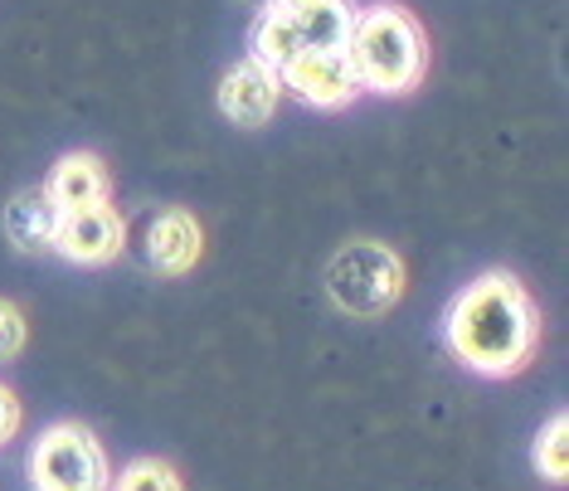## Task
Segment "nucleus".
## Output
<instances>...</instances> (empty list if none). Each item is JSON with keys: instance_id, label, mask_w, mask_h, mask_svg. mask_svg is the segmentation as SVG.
<instances>
[{"instance_id": "f8f14e48", "label": "nucleus", "mask_w": 569, "mask_h": 491, "mask_svg": "<svg viewBox=\"0 0 569 491\" xmlns=\"http://www.w3.org/2000/svg\"><path fill=\"white\" fill-rule=\"evenodd\" d=\"M536 468H540V477H550V482H565L569 477V419L565 413H555L546 423V433L536 438Z\"/></svg>"}, {"instance_id": "ddd939ff", "label": "nucleus", "mask_w": 569, "mask_h": 491, "mask_svg": "<svg viewBox=\"0 0 569 491\" xmlns=\"http://www.w3.org/2000/svg\"><path fill=\"white\" fill-rule=\"evenodd\" d=\"M118 491H180V477L157 458H141L118 477Z\"/></svg>"}, {"instance_id": "f03ea898", "label": "nucleus", "mask_w": 569, "mask_h": 491, "mask_svg": "<svg viewBox=\"0 0 569 491\" xmlns=\"http://www.w3.org/2000/svg\"><path fill=\"white\" fill-rule=\"evenodd\" d=\"M346 54H351L356 83L375 88V93H409L429 69L423 30L399 6H375L366 16H356Z\"/></svg>"}, {"instance_id": "423d86ee", "label": "nucleus", "mask_w": 569, "mask_h": 491, "mask_svg": "<svg viewBox=\"0 0 569 491\" xmlns=\"http://www.w3.org/2000/svg\"><path fill=\"white\" fill-rule=\"evenodd\" d=\"M278 83H288L297 98H307L312 108H341L356 98V69L346 49H321V54H302L288 69H278Z\"/></svg>"}, {"instance_id": "2eb2a0df", "label": "nucleus", "mask_w": 569, "mask_h": 491, "mask_svg": "<svg viewBox=\"0 0 569 491\" xmlns=\"http://www.w3.org/2000/svg\"><path fill=\"white\" fill-rule=\"evenodd\" d=\"M16 429H20V399L0 384V443H10L16 438Z\"/></svg>"}, {"instance_id": "9d476101", "label": "nucleus", "mask_w": 569, "mask_h": 491, "mask_svg": "<svg viewBox=\"0 0 569 491\" xmlns=\"http://www.w3.org/2000/svg\"><path fill=\"white\" fill-rule=\"evenodd\" d=\"M44 196L59 204V214H79V210H93V204H108V171H102L98 157L73 151V157H63L54 166Z\"/></svg>"}, {"instance_id": "0eeeda50", "label": "nucleus", "mask_w": 569, "mask_h": 491, "mask_svg": "<svg viewBox=\"0 0 569 491\" xmlns=\"http://www.w3.org/2000/svg\"><path fill=\"white\" fill-rule=\"evenodd\" d=\"M122 214L112 204H93V210L63 214L59 234H54V253H63L69 263H108V258L122 253Z\"/></svg>"}, {"instance_id": "4468645a", "label": "nucleus", "mask_w": 569, "mask_h": 491, "mask_svg": "<svg viewBox=\"0 0 569 491\" xmlns=\"http://www.w3.org/2000/svg\"><path fill=\"white\" fill-rule=\"evenodd\" d=\"M20 345H24V317L6 302V297H0V360L16 355Z\"/></svg>"}, {"instance_id": "9b49d317", "label": "nucleus", "mask_w": 569, "mask_h": 491, "mask_svg": "<svg viewBox=\"0 0 569 491\" xmlns=\"http://www.w3.org/2000/svg\"><path fill=\"white\" fill-rule=\"evenodd\" d=\"M59 219H63L59 204L44 196V186H34V190H20V196L10 200L6 234H10V243H16L20 253H44V249H54Z\"/></svg>"}, {"instance_id": "dca6fc26", "label": "nucleus", "mask_w": 569, "mask_h": 491, "mask_svg": "<svg viewBox=\"0 0 569 491\" xmlns=\"http://www.w3.org/2000/svg\"><path fill=\"white\" fill-rule=\"evenodd\" d=\"M273 6H288V0H268V10H273Z\"/></svg>"}, {"instance_id": "1a4fd4ad", "label": "nucleus", "mask_w": 569, "mask_h": 491, "mask_svg": "<svg viewBox=\"0 0 569 491\" xmlns=\"http://www.w3.org/2000/svg\"><path fill=\"white\" fill-rule=\"evenodd\" d=\"M141 249H147V263L161 268V273H190V268L200 263L204 234H200L196 214H186V210H161V214L147 224V239H141Z\"/></svg>"}, {"instance_id": "f257e3e1", "label": "nucleus", "mask_w": 569, "mask_h": 491, "mask_svg": "<svg viewBox=\"0 0 569 491\" xmlns=\"http://www.w3.org/2000/svg\"><path fill=\"white\" fill-rule=\"evenodd\" d=\"M448 345L477 374H516L536 351V307L511 273H487L452 302Z\"/></svg>"}, {"instance_id": "6e6552de", "label": "nucleus", "mask_w": 569, "mask_h": 491, "mask_svg": "<svg viewBox=\"0 0 569 491\" xmlns=\"http://www.w3.org/2000/svg\"><path fill=\"white\" fill-rule=\"evenodd\" d=\"M278 93H282L278 73L258 59H243L224 73V83H219V112L239 127H258V122L273 118Z\"/></svg>"}, {"instance_id": "7ed1b4c3", "label": "nucleus", "mask_w": 569, "mask_h": 491, "mask_svg": "<svg viewBox=\"0 0 569 491\" xmlns=\"http://www.w3.org/2000/svg\"><path fill=\"white\" fill-rule=\"evenodd\" d=\"M356 30L351 0H288L273 6L253 30V59L268 69H288L302 54H321V49H346Z\"/></svg>"}, {"instance_id": "39448f33", "label": "nucleus", "mask_w": 569, "mask_h": 491, "mask_svg": "<svg viewBox=\"0 0 569 491\" xmlns=\"http://www.w3.org/2000/svg\"><path fill=\"white\" fill-rule=\"evenodd\" d=\"M34 491H108V458L83 423H59L30 452Z\"/></svg>"}, {"instance_id": "20e7f679", "label": "nucleus", "mask_w": 569, "mask_h": 491, "mask_svg": "<svg viewBox=\"0 0 569 491\" xmlns=\"http://www.w3.org/2000/svg\"><path fill=\"white\" fill-rule=\"evenodd\" d=\"M327 292L346 317H385L405 297V263L390 243L356 239L331 258Z\"/></svg>"}]
</instances>
